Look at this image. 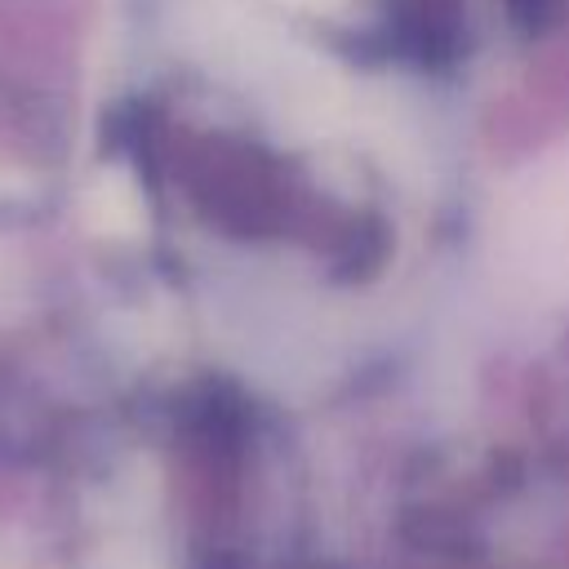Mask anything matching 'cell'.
Returning <instances> with one entry per match:
<instances>
[{
  "label": "cell",
  "instance_id": "6da1fadb",
  "mask_svg": "<svg viewBox=\"0 0 569 569\" xmlns=\"http://www.w3.org/2000/svg\"><path fill=\"white\" fill-rule=\"evenodd\" d=\"M84 222L102 236H138L147 222L138 182L124 169H102L84 191Z\"/></svg>",
  "mask_w": 569,
  "mask_h": 569
}]
</instances>
